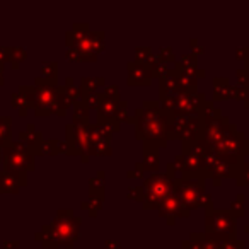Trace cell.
<instances>
[{
	"label": "cell",
	"mask_w": 249,
	"mask_h": 249,
	"mask_svg": "<svg viewBox=\"0 0 249 249\" xmlns=\"http://www.w3.org/2000/svg\"><path fill=\"white\" fill-rule=\"evenodd\" d=\"M2 160L5 171L24 173L26 169H33V157L21 142H12L9 147H5Z\"/></svg>",
	"instance_id": "1"
},
{
	"label": "cell",
	"mask_w": 249,
	"mask_h": 249,
	"mask_svg": "<svg viewBox=\"0 0 249 249\" xmlns=\"http://www.w3.org/2000/svg\"><path fill=\"white\" fill-rule=\"evenodd\" d=\"M22 184H26L24 173L0 171V193H18Z\"/></svg>",
	"instance_id": "2"
},
{
	"label": "cell",
	"mask_w": 249,
	"mask_h": 249,
	"mask_svg": "<svg viewBox=\"0 0 249 249\" xmlns=\"http://www.w3.org/2000/svg\"><path fill=\"white\" fill-rule=\"evenodd\" d=\"M12 143L11 140V118L0 116V147L5 149Z\"/></svg>",
	"instance_id": "3"
},
{
	"label": "cell",
	"mask_w": 249,
	"mask_h": 249,
	"mask_svg": "<svg viewBox=\"0 0 249 249\" xmlns=\"http://www.w3.org/2000/svg\"><path fill=\"white\" fill-rule=\"evenodd\" d=\"M4 50H5V60H9L16 69H18L19 63L26 58V52H22L21 48H9L7 46V48H4Z\"/></svg>",
	"instance_id": "4"
},
{
	"label": "cell",
	"mask_w": 249,
	"mask_h": 249,
	"mask_svg": "<svg viewBox=\"0 0 249 249\" xmlns=\"http://www.w3.org/2000/svg\"><path fill=\"white\" fill-rule=\"evenodd\" d=\"M4 62H7V60H5V50L0 48V65H4Z\"/></svg>",
	"instance_id": "5"
},
{
	"label": "cell",
	"mask_w": 249,
	"mask_h": 249,
	"mask_svg": "<svg viewBox=\"0 0 249 249\" xmlns=\"http://www.w3.org/2000/svg\"><path fill=\"white\" fill-rule=\"evenodd\" d=\"M0 86H4V65H0Z\"/></svg>",
	"instance_id": "6"
},
{
	"label": "cell",
	"mask_w": 249,
	"mask_h": 249,
	"mask_svg": "<svg viewBox=\"0 0 249 249\" xmlns=\"http://www.w3.org/2000/svg\"><path fill=\"white\" fill-rule=\"evenodd\" d=\"M2 157H4V149L0 147V162H2Z\"/></svg>",
	"instance_id": "7"
}]
</instances>
